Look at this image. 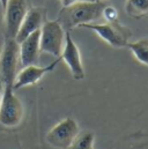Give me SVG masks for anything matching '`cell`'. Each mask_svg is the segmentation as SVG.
<instances>
[{
	"label": "cell",
	"instance_id": "obj_16",
	"mask_svg": "<svg viewBox=\"0 0 148 149\" xmlns=\"http://www.w3.org/2000/svg\"><path fill=\"white\" fill-rule=\"evenodd\" d=\"M2 93H3V83L0 79V102H1V97H2Z\"/></svg>",
	"mask_w": 148,
	"mask_h": 149
},
{
	"label": "cell",
	"instance_id": "obj_17",
	"mask_svg": "<svg viewBox=\"0 0 148 149\" xmlns=\"http://www.w3.org/2000/svg\"><path fill=\"white\" fill-rule=\"evenodd\" d=\"M7 2L8 0H0V3H1V7H2V10H5L6 6H7Z\"/></svg>",
	"mask_w": 148,
	"mask_h": 149
},
{
	"label": "cell",
	"instance_id": "obj_9",
	"mask_svg": "<svg viewBox=\"0 0 148 149\" xmlns=\"http://www.w3.org/2000/svg\"><path fill=\"white\" fill-rule=\"evenodd\" d=\"M59 61H60V57L57 60H54L52 64H50L47 66H44V67H39L37 65H29V66L23 67L21 71H19V73L15 77L13 89L17 90L20 88L37 83L46 73L53 71Z\"/></svg>",
	"mask_w": 148,
	"mask_h": 149
},
{
	"label": "cell",
	"instance_id": "obj_1",
	"mask_svg": "<svg viewBox=\"0 0 148 149\" xmlns=\"http://www.w3.org/2000/svg\"><path fill=\"white\" fill-rule=\"evenodd\" d=\"M105 7L107 5L102 1H79L63 7L58 21L65 31H70L82 23H91L102 17Z\"/></svg>",
	"mask_w": 148,
	"mask_h": 149
},
{
	"label": "cell",
	"instance_id": "obj_13",
	"mask_svg": "<svg viewBox=\"0 0 148 149\" xmlns=\"http://www.w3.org/2000/svg\"><path fill=\"white\" fill-rule=\"evenodd\" d=\"M125 10L131 17L148 16V0H126Z\"/></svg>",
	"mask_w": 148,
	"mask_h": 149
},
{
	"label": "cell",
	"instance_id": "obj_8",
	"mask_svg": "<svg viewBox=\"0 0 148 149\" xmlns=\"http://www.w3.org/2000/svg\"><path fill=\"white\" fill-rule=\"evenodd\" d=\"M60 59L66 63V65L68 66V68L75 80L84 79L86 74H84V68L82 65L80 51H79V47L76 46V44L74 43L73 38L71 37L70 31H66L65 44H64V49L60 54Z\"/></svg>",
	"mask_w": 148,
	"mask_h": 149
},
{
	"label": "cell",
	"instance_id": "obj_11",
	"mask_svg": "<svg viewBox=\"0 0 148 149\" xmlns=\"http://www.w3.org/2000/svg\"><path fill=\"white\" fill-rule=\"evenodd\" d=\"M40 53V29L20 43V64L22 67L37 65Z\"/></svg>",
	"mask_w": 148,
	"mask_h": 149
},
{
	"label": "cell",
	"instance_id": "obj_6",
	"mask_svg": "<svg viewBox=\"0 0 148 149\" xmlns=\"http://www.w3.org/2000/svg\"><path fill=\"white\" fill-rule=\"evenodd\" d=\"M80 133V127L73 118H65L53 126L46 134L50 146L58 149H66Z\"/></svg>",
	"mask_w": 148,
	"mask_h": 149
},
{
	"label": "cell",
	"instance_id": "obj_5",
	"mask_svg": "<svg viewBox=\"0 0 148 149\" xmlns=\"http://www.w3.org/2000/svg\"><path fill=\"white\" fill-rule=\"evenodd\" d=\"M66 31L58 20L45 21L40 28V52L60 57L65 44Z\"/></svg>",
	"mask_w": 148,
	"mask_h": 149
},
{
	"label": "cell",
	"instance_id": "obj_10",
	"mask_svg": "<svg viewBox=\"0 0 148 149\" xmlns=\"http://www.w3.org/2000/svg\"><path fill=\"white\" fill-rule=\"evenodd\" d=\"M46 10L43 7H33L27 10V14L22 21V24L19 29V33L16 35V42L20 44L24 38H27L30 34L39 30L45 22Z\"/></svg>",
	"mask_w": 148,
	"mask_h": 149
},
{
	"label": "cell",
	"instance_id": "obj_7",
	"mask_svg": "<svg viewBox=\"0 0 148 149\" xmlns=\"http://www.w3.org/2000/svg\"><path fill=\"white\" fill-rule=\"evenodd\" d=\"M28 5L26 0H8L3 10L6 38H15L22 21L27 14Z\"/></svg>",
	"mask_w": 148,
	"mask_h": 149
},
{
	"label": "cell",
	"instance_id": "obj_3",
	"mask_svg": "<svg viewBox=\"0 0 148 149\" xmlns=\"http://www.w3.org/2000/svg\"><path fill=\"white\" fill-rule=\"evenodd\" d=\"M79 27L87 28L93 31H95L103 40H105L108 44H110L113 47H125L127 46L130 38H131V31L128 28L121 26L116 20L107 21L104 23H82Z\"/></svg>",
	"mask_w": 148,
	"mask_h": 149
},
{
	"label": "cell",
	"instance_id": "obj_12",
	"mask_svg": "<svg viewBox=\"0 0 148 149\" xmlns=\"http://www.w3.org/2000/svg\"><path fill=\"white\" fill-rule=\"evenodd\" d=\"M127 47L131 50L135 59L148 66V38H141L135 42H128Z\"/></svg>",
	"mask_w": 148,
	"mask_h": 149
},
{
	"label": "cell",
	"instance_id": "obj_14",
	"mask_svg": "<svg viewBox=\"0 0 148 149\" xmlns=\"http://www.w3.org/2000/svg\"><path fill=\"white\" fill-rule=\"evenodd\" d=\"M95 135L91 132H80L66 149H94Z\"/></svg>",
	"mask_w": 148,
	"mask_h": 149
},
{
	"label": "cell",
	"instance_id": "obj_15",
	"mask_svg": "<svg viewBox=\"0 0 148 149\" xmlns=\"http://www.w3.org/2000/svg\"><path fill=\"white\" fill-rule=\"evenodd\" d=\"M79 1H84V0H61V5L63 7H66V6L73 5L75 2H79Z\"/></svg>",
	"mask_w": 148,
	"mask_h": 149
},
{
	"label": "cell",
	"instance_id": "obj_2",
	"mask_svg": "<svg viewBox=\"0 0 148 149\" xmlns=\"http://www.w3.org/2000/svg\"><path fill=\"white\" fill-rule=\"evenodd\" d=\"M20 65V44L15 38H6L0 53V79L3 86L14 84L19 73Z\"/></svg>",
	"mask_w": 148,
	"mask_h": 149
},
{
	"label": "cell",
	"instance_id": "obj_4",
	"mask_svg": "<svg viewBox=\"0 0 148 149\" xmlns=\"http://www.w3.org/2000/svg\"><path fill=\"white\" fill-rule=\"evenodd\" d=\"M14 91L12 86H3L0 102V124L8 128L19 126L24 113L23 104Z\"/></svg>",
	"mask_w": 148,
	"mask_h": 149
}]
</instances>
